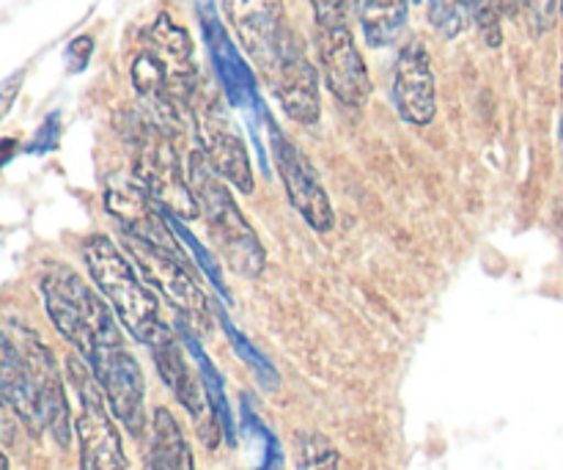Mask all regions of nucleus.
Returning a JSON list of instances; mask_svg holds the SVG:
<instances>
[{
	"mask_svg": "<svg viewBox=\"0 0 563 470\" xmlns=\"http://www.w3.org/2000/svg\"><path fill=\"white\" fill-rule=\"evenodd\" d=\"M311 6L317 28H335L350 25L352 11L361 6V0H311Z\"/></svg>",
	"mask_w": 563,
	"mask_h": 470,
	"instance_id": "393cba45",
	"label": "nucleus"
},
{
	"mask_svg": "<svg viewBox=\"0 0 563 470\" xmlns=\"http://www.w3.org/2000/svg\"><path fill=\"white\" fill-rule=\"evenodd\" d=\"M429 17L445 36H456L471 22V6L467 0H429Z\"/></svg>",
	"mask_w": 563,
	"mask_h": 470,
	"instance_id": "5701e85b",
	"label": "nucleus"
},
{
	"mask_svg": "<svg viewBox=\"0 0 563 470\" xmlns=\"http://www.w3.org/2000/svg\"><path fill=\"white\" fill-rule=\"evenodd\" d=\"M225 14L245 53H251L264 72L295 39L286 31L284 0H225Z\"/></svg>",
	"mask_w": 563,
	"mask_h": 470,
	"instance_id": "9b49d317",
	"label": "nucleus"
},
{
	"mask_svg": "<svg viewBox=\"0 0 563 470\" xmlns=\"http://www.w3.org/2000/svg\"><path fill=\"white\" fill-rule=\"evenodd\" d=\"M181 328H185V341H187V347H190L192 358H196V369H198V374H201V380H203V389H207L209 407H212L214 418H218V424L223 427V433L229 435V440H231V438H234V424H231V413H229V402H225L223 380H220L218 369L212 367V361L203 356V350L198 347V341L192 339L190 328H187V325H181Z\"/></svg>",
	"mask_w": 563,
	"mask_h": 470,
	"instance_id": "aec40b11",
	"label": "nucleus"
},
{
	"mask_svg": "<svg viewBox=\"0 0 563 470\" xmlns=\"http://www.w3.org/2000/svg\"><path fill=\"white\" fill-rule=\"evenodd\" d=\"M152 356L154 363H157L159 378L168 385L170 394L176 396V402L190 413L203 444H220V424L218 418H214L212 407H209L203 380L201 374H198V369H192L190 361H187V352L185 347H181V341L176 339V334H170V330L165 328L163 334L157 336V341L152 345Z\"/></svg>",
	"mask_w": 563,
	"mask_h": 470,
	"instance_id": "1a4fd4ad",
	"label": "nucleus"
},
{
	"mask_svg": "<svg viewBox=\"0 0 563 470\" xmlns=\"http://www.w3.org/2000/svg\"><path fill=\"white\" fill-rule=\"evenodd\" d=\"M394 102L407 124L427 127L438 113V86H434L432 58L423 42L401 47L394 72Z\"/></svg>",
	"mask_w": 563,
	"mask_h": 470,
	"instance_id": "4468645a",
	"label": "nucleus"
},
{
	"mask_svg": "<svg viewBox=\"0 0 563 470\" xmlns=\"http://www.w3.org/2000/svg\"><path fill=\"white\" fill-rule=\"evenodd\" d=\"M14 345L20 347L22 358H25L27 369L33 374V383H36L44 429L53 435V440L60 449H66L71 440V413L69 402H66L64 378L58 372V363H55L53 352L44 347V341L27 328H16Z\"/></svg>",
	"mask_w": 563,
	"mask_h": 470,
	"instance_id": "ddd939ff",
	"label": "nucleus"
},
{
	"mask_svg": "<svg viewBox=\"0 0 563 470\" xmlns=\"http://www.w3.org/2000/svg\"><path fill=\"white\" fill-rule=\"evenodd\" d=\"M0 400L9 405L16 422L38 438L44 433L42 405H38V391L33 383V374L27 369V361L22 358L20 347L0 334Z\"/></svg>",
	"mask_w": 563,
	"mask_h": 470,
	"instance_id": "f3484780",
	"label": "nucleus"
},
{
	"mask_svg": "<svg viewBox=\"0 0 563 470\" xmlns=\"http://www.w3.org/2000/svg\"><path fill=\"white\" fill-rule=\"evenodd\" d=\"M317 58L324 83L339 102L363 108L372 97V75L350 25L317 28Z\"/></svg>",
	"mask_w": 563,
	"mask_h": 470,
	"instance_id": "9d476101",
	"label": "nucleus"
},
{
	"mask_svg": "<svg viewBox=\"0 0 563 470\" xmlns=\"http://www.w3.org/2000/svg\"><path fill=\"white\" fill-rule=\"evenodd\" d=\"M104 207L108 212L124 226L126 234L141 237V240L154 242V245L179 248V240L174 237V229L165 220L163 207L146 193V187L137 179L113 182L104 193Z\"/></svg>",
	"mask_w": 563,
	"mask_h": 470,
	"instance_id": "dca6fc26",
	"label": "nucleus"
},
{
	"mask_svg": "<svg viewBox=\"0 0 563 470\" xmlns=\"http://www.w3.org/2000/svg\"><path fill=\"white\" fill-rule=\"evenodd\" d=\"M22 83H25V69H16L14 75H9L3 83H0V119H5L9 110L14 108Z\"/></svg>",
	"mask_w": 563,
	"mask_h": 470,
	"instance_id": "bb28decb",
	"label": "nucleus"
},
{
	"mask_svg": "<svg viewBox=\"0 0 563 470\" xmlns=\"http://www.w3.org/2000/svg\"><path fill=\"white\" fill-rule=\"evenodd\" d=\"M201 31L203 39L209 44V53H212L214 69H218L220 86H223L225 97L231 99V105L242 110H258V91H256V77H253L251 66L242 61L240 50L231 42V36L225 33L223 22L218 20V11L212 9L209 0L201 3Z\"/></svg>",
	"mask_w": 563,
	"mask_h": 470,
	"instance_id": "2eb2a0df",
	"label": "nucleus"
},
{
	"mask_svg": "<svg viewBox=\"0 0 563 470\" xmlns=\"http://www.w3.org/2000/svg\"><path fill=\"white\" fill-rule=\"evenodd\" d=\"M16 154V141L14 138H0V168H3L5 163H9L11 157Z\"/></svg>",
	"mask_w": 563,
	"mask_h": 470,
	"instance_id": "c756f323",
	"label": "nucleus"
},
{
	"mask_svg": "<svg viewBox=\"0 0 563 470\" xmlns=\"http://www.w3.org/2000/svg\"><path fill=\"white\" fill-rule=\"evenodd\" d=\"M561 86H563V83H561ZM561 138H563V113H561Z\"/></svg>",
	"mask_w": 563,
	"mask_h": 470,
	"instance_id": "2f4dec72",
	"label": "nucleus"
},
{
	"mask_svg": "<svg viewBox=\"0 0 563 470\" xmlns=\"http://www.w3.org/2000/svg\"><path fill=\"white\" fill-rule=\"evenodd\" d=\"M82 259H86V267L97 289L102 292V297L119 317L121 328L130 330L132 339H137L141 345L152 347L168 325L159 317L157 297L137 275L132 259H126L121 248L102 234L88 237L82 245Z\"/></svg>",
	"mask_w": 563,
	"mask_h": 470,
	"instance_id": "f03ea898",
	"label": "nucleus"
},
{
	"mask_svg": "<svg viewBox=\"0 0 563 470\" xmlns=\"http://www.w3.org/2000/svg\"><path fill=\"white\" fill-rule=\"evenodd\" d=\"M58 132H60L58 113L47 116V121L38 127V132L33 135V141L27 143V154H44V152H49V149H55V143H58Z\"/></svg>",
	"mask_w": 563,
	"mask_h": 470,
	"instance_id": "a878e982",
	"label": "nucleus"
},
{
	"mask_svg": "<svg viewBox=\"0 0 563 470\" xmlns=\"http://www.w3.org/2000/svg\"><path fill=\"white\" fill-rule=\"evenodd\" d=\"M132 141L137 149L135 179L146 187L148 196L163 207V212L179 220H196V198H192L187 174L181 171L174 135L146 116L135 124Z\"/></svg>",
	"mask_w": 563,
	"mask_h": 470,
	"instance_id": "39448f33",
	"label": "nucleus"
},
{
	"mask_svg": "<svg viewBox=\"0 0 563 470\" xmlns=\"http://www.w3.org/2000/svg\"><path fill=\"white\" fill-rule=\"evenodd\" d=\"M146 470H196L190 444H187L179 422L165 407L154 411Z\"/></svg>",
	"mask_w": 563,
	"mask_h": 470,
	"instance_id": "a211bd4d",
	"label": "nucleus"
},
{
	"mask_svg": "<svg viewBox=\"0 0 563 470\" xmlns=\"http://www.w3.org/2000/svg\"><path fill=\"white\" fill-rule=\"evenodd\" d=\"M269 88L280 102L284 113L297 124H317L322 116V97H319V72L306 53L300 50L297 39H291L267 69Z\"/></svg>",
	"mask_w": 563,
	"mask_h": 470,
	"instance_id": "f8f14e48",
	"label": "nucleus"
},
{
	"mask_svg": "<svg viewBox=\"0 0 563 470\" xmlns=\"http://www.w3.org/2000/svg\"><path fill=\"white\" fill-rule=\"evenodd\" d=\"M14 422L16 416L9 411V405H5L3 400H0V440H14Z\"/></svg>",
	"mask_w": 563,
	"mask_h": 470,
	"instance_id": "c85d7f7f",
	"label": "nucleus"
},
{
	"mask_svg": "<svg viewBox=\"0 0 563 470\" xmlns=\"http://www.w3.org/2000/svg\"><path fill=\"white\" fill-rule=\"evenodd\" d=\"M267 127L275 165H278V174L280 179H284L286 196H289L291 207L300 212V218L306 220L313 231L328 234L335 226V212L333 204H330L328 190H324L322 179H319L317 168H313L311 160H308L289 138L280 135V130L273 121H267Z\"/></svg>",
	"mask_w": 563,
	"mask_h": 470,
	"instance_id": "6e6552de",
	"label": "nucleus"
},
{
	"mask_svg": "<svg viewBox=\"0 0 563 470\" xmlns=\"http://www.w3.org/2000/svg\"><path fill=\"white\" fill-rule=\"evenodd\" d=\"M192 119H196V132H198V149L203 152L207 163L229 182L234 190L251 196L256 179H253L251 168V154H247L245 141L236 132V127L231 124L229 113L220 105V99L209 97L207 102H201L198 108H192Z\"/></svg>",
	"mask_w": 563,
	"mask_h": 470,
	"instance_id": "0eeeda50",
	"label": "nucleus"
},
{
	"mask_svg": "<svg viewBox=\"0 0 563 470\" xmlns=\"http://www.w3.org/2000/svg\"><path fill=\"white\" fill-rule=\"evenodd\" d=\"M71 385H75L80 411L75 418L77 446H80V470H126L124 444L115 427V418L93 380L91 369L77 356L66 361Z\"/></svg>",
	"mask_w": 563,
	"mask_h": 470,
	"instance_id": "423d86ee",
	"label": "nucleus"
},
{
	"mask_svg": "<svg viewBox=\"0 0 563 470\" xmlns=\"http://www.w3.org/2000/svg\"><path fill=\"white\" fill-rule=\"evenodd\" d=\"M295 462L297 470H339V449L322 433L295 435Z\"/></svg>",
	"mask_w": 563,
	"mask_h": 470,
	"instance_id": "412c9836",
	"label": "nucleus"
},
{
	"mask_svg": "<svg viewBox=\"0 0 563 470\" xmlns=\"http://www.w3.org/2000/svg\"><path fill=\"white\" fill-rule=\"evenodd\" d=\"M187 182L220 259L242 278H258L267 264V253L258 242L256 229L234 201L229 182L207 163L201 149H192L187 157Z\"/></svg>",
	"mask_w": 563,
	"mask_h": 470,
	"instance_id": "f257e3e1",
	"label": "nucleus"
},
{
	"mask_svg": "<svg viewBox=\"0 0 563 470\" xmlns=\"http://www.w3.org/2000/svg\"><path fill=\"white\" fill-rule=\"evenodd\" d=\"M363 36L372 47H390L407 25L410 0H361Z\"/></svg>",
	"mask_w": 563,
	"mask_h": 470,
	"instance_id": "6ab92c4d",
	"label": "nucleus"
},
{
	"mask_svg": "<svg viewBox=\"0 0 563 470\" xmlns=\"http://www.w3.org/2000/svg\"><path fill=\"white\" fill-rule=\"evenodd\" d=\"M218 317H220V323H223V328H225V336H229V339H231V345H234V350L240 352V356L245 358L247 363H251V367H253V372L258 374V380H262V378H267L269 383L275 385V372H273V367H269V363H267V358H264L262 352H256V347H253L251 341H247L245 336H242L240 330L234 328V325H231L229 314H225V308H223V306H218Z\"/></svg>",
	"mask_w": 563,
	"mask_h": 470,
	"instance_id": "b1692460",
	"label": "nucleus"
},
{
	"mask_svg": "<svg viewBox=\"0 0 563 470\" xmlns=\"http://www.w3.org/2000/svg\"><path fill=\"white\" fill-rule=\"evenodd\" d=\"M91 50H93V39L91 36H80L66 47V64H69L71 72H80L86 69L88 58H91Z\"/></svg>",
	"mask_w": 563,
	"mask_h": 470,
	"instance_id": "cd10ccee",
	"label": "nucleus"
},
{
	"mask_svg": "<svg viewBox=\"0 0 563 470\" xmlns=\"http://www.w3.org/2000/svg\"><path fill=\"white\" fill-rule=\"evenodd\" d=\"M82 361L91 369L93 380H97L99 391H102L115 422L132 438H143L148 427L146 380H143L141 363H137V358L126 347L119 317H113L108 325L99 328Z\"/></svg>",
	"mask_w": 563,
	"mask_h": 470,
	"instance_id": "7ed1b4c3",
	"label": "nucleus"
},
{
	"mask_svg": "<svg viewBox=\"0 0 563 470\" xmlns=\"http://www.w3.org/2000/svg\"><path fill=\"white\" fill-rule=\"evenodd\" d=\"M0 470H9V460H5L3 451H0Z\"/></svg>",
	"mask_w": 563,
	"mask_h": 470,
	"instance_id": "7c9ffc66",
	"label": "nucleus"
},
{
	"mask_svg": "<svg viewBox=\"0 0 563 470\" xmlns=\"http://www.w3.org/2000/svg\"><path fill=\"white\" fill-rule=\"evenodd\" d=\"M506 17H520L533 36H542L553 28L559 14V0H504Z\"/></svg>",
	"mask_w": 563,
	"mask_h": 470,
	"instance_id": "4be33fe9",
	"label": "nucleus"
},
{
	"mask_svg": "<svg viewBox=\"0 0 563 470\" xmlns=\"http://www.w3.org/2000/svg\"><path fill=\"white\" fill-rule=\"evenodd\" d=\"M124 242L132 264L141 270L143 281L152 284L170 303L179 323L187 325L190 330H207L209 300L196 275H192V267L185 253H181V248L154 245V242L141 240V237L126 234V231Z\"/></svg>",
	"mask_w": 563,
	"mask_h": 470,
	"instance_id": "20e7f679",
	"label": "nucleus"
}]
</instances>
